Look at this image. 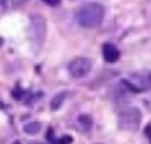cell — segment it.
<instances>
[{
	"label": "cell",
	"instance_id": "3957f363",
	"mask_svg": "<svg viewBox=\"0 0 151 144\" xmlns=\"http://www.w3.org/2000/svg\"><path fill=\"white\" fill-rule=\"evenodd\" d=\"M90 71H92V61L88 58H76L68 66V72L73 78H82Z\"/></svg>",
	"mask_w": 151,
	"mask_h": 144
},
{
	"label": "cell",
	"instance_id": "5b68a950",
	"mask_svg": "<svg viewBox=\"0 0 151 144\" xmlns=\"http://www.w3.org/2000/svg\"><path fill=\"white\" fill-rule=\"evenodd\" d=\"M64 99H66V93H64V91L56 93V95L52 98V101H50V109H52V110H58L60 107L63 106Z\"/></svg>",
	"mask_w": 151,
	"mask_h": 144
},
{
	"label": "cell",
	"instance_id": "9c48e42d",
	"mask_svg": "<svg viewBox=\"0 0 151 144\" xmlns=\"http://www.w3.org/2000/svg\"><path fill=\"white\" fill-rule=\"evenodd\" d=\"M42 2H45L47 5H52V6H56V5H60V0H42Z\"/></svg>",
	"mask_w": 151,
	"mask_h": 144
},
{
	"label": "cell",
	"instance_id": "5bb4252c",
	"mask_svg": "<svg viewBox=\"0 0 151 144\" xmlns=\"http://www.w3.org/2000/svg\"><path fill=\"white\" fill-rule=\"evenodd\" d=\"M15 144H19V143H18V141H16V143H15Z\"/></svg>",
	"mask_w": 151,
	"mask_h": 144
},
{
	"label": "cell",
	"instance_id": "8fae6325",
	"mask_svg": "<svg viewBox=\"0 0 151 144\" xmlns=\"http://www.w3.org/2000/svg\"><path fill=\"white\" fill-rule=\"evenodd\" d=\"M29 144H44V143H37V141H31Z\"/></svg>",
	"mask_w": 151,
	"mask_h": 144
},
{
	"label": "cell",
	"instance_id": "4fadbf2b",
	"mask_svg": "<svg viewBox=\"0 0 151 144\" xmlns=\"http://www.w3.org/2000/svg\"><path fill=\"white\" fill-rule=\"evenodd\" d=\"M2 42H3V40H2V38H0V45H2Z\"/></svg>",
	"mask_w": 151,
	"mask_h": 144
},
{
	"label": "cell",
	"instance_id": "277c9868",
	"mask_svg": "<svg viewBox=\"0 0 151 144\" xmlns=\"http://www.w3.org/2000/svg\"><path fill=\"white\" fill-rule=\"evenodd\" d=\"M119 50L113 45V43H105L103 45V58L106 63H116L119 59Z\"/></svg>",
	"mask_w": 151,
	"mask_h": 144
},
{
	"label": "cell",
	"instance_id": "6da1fadb",
	"mask_svg": "<svg viewBox=\"0 0 151 144\" xmlns=\"http://www.w3.org/2000/svg\"><path fill=\"white\" fill-rule=\"evenodd\" d=\"M103 18H105V8L101 3H85L84 6L77 10L76 13V21L81 27L84 29H95L101 24Z\"/></svg>",
	"mask_w": 151,
	"mask_h": 144
},
{
	"label": "cell",
	"instance_id": "7c38bea8",
	"mask_svg": "<svg viewBox=\"0 0 151 144\" xmlns=\"http://www.w3.org/2000/svg\"><path fill=\"white\" fill-rule=\"evenodd\" d=\"M19 3H24V2H29V0H18Z\"/></svg>",
	"mask_w": 151,
	"mask_h": 144
},
{
	"label": "cell",
	"instance_id": "8992f818",
	"mask_svg": "<svg viewBox=\"0 0 151 144\" xmlns=\"http://www.w3.org/2000/svg\"><path fill=\"white\" fill-rule=\"evenodd\" d=\"M42 125L39 123V122H29V123H26L23 127V131L26 133V135H37L39 131H40Z\"/></svg>",
	"mask_w": 151,
	"mask_h": 144
},
{
	"label": "cell",
	"instance_id": "7a4b0ae2",
	"mask_svg": "<svg viewBox=\"0 0 151 144\" xmlns=\"http://www.w3.org/2000/svg\"><path fill=\"white\" fill-rule=\"evenodd\" d=\"M140 122H142V112L135 107H129L119 115V127L124 130H137Z\"/></svg>",
	"mask_w": 151,
	"mask_h": 144
},
{
	"label": "cell",
	"instance_id": "ba28073f",
	"mask_svg": "<svg viewBox=\"0 0 151 144\" xmlns=\"http://www.w3.org/2000/svg\"><path fill=\"white\" fill-rule=\"evenodd\" d=\"M73 143V138L71 136H63V138H60L58 141H56V144H69Z\"/></svg>",
	"mask_w": 151,
	"mask_h": 144
},
{
	"label": "cell",
	"instance_id": "30bf717a",
	"mask_svg": "<svg viewBox=\"0 0 151 144\" xmlns=\"http://www.w3.org/2000/svg\"><path fill=\"white\" fill-rule=\"evenodd\" d=\"M145 133H146V136H148V139H150V143H151V125H148V127H146Z\"/></svg>",
	"mask_w": 151,
	"mask_h": 144
},
{
	"label": "cell",
	"instance_id": "52a82bcc",
	"mask_svg": "<svg viewBox=\"0 0 151 144\" xmlns=\"http://www.w3.org/2000/svg\"><path fill=\"white\" fill-rule=\"evenodd\" d=\"M79 122L84 125L85 130H88V128H90V125H92V120H90V117H88V115H81V117H79Z\"/></svg>",
	"mask_w": 151,
	"mask_h": 144
}]
</instances>
